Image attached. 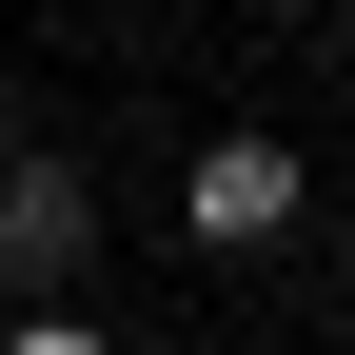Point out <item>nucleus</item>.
<instances>
[{
    "label": "nucleus",
    "mask_w": 355,
    "mask_h": 355,
    "mask_svg": "<svg viewBox=\"0 0 355 355\" xmlns=\"http://www.w3.org/2000/svg\"><path fill=\"white\" fill-rule=\"evenodd\" d=\"M0 277H20V296L99 277V178H79V158H0Z\"/></svg>",
    "instance_id": "f257e3e1"
},
{
    "label": "nucleus",
    "mask_w": 355,
    "mask_h": 355,
    "mask_svg": "<svg viewBox=\"0 0 355 355\" xmlns=\"http://www.w3.org/2000/svg\"><path fill=\"white\" fill-rule=\"evenodd\" d=\"M178 217H198L217 257H257V237H296V139H198V178H178Z\"/></svg>",
    "instance_id": "f03ea898"
},
{
    "label": "nucleus",
    "mask_w": 355,
    "mask_h": 355,
    "mask_svg": "<svg viewBox=\"0 0 355 355\" xmlns=\"http://www.w3.org/2000/svg\"><path fill=\"white\" fill-rule=\"evenodd\" d=\"M0 355H119V336H99V316H60V296H40V316L0 336Z\"/></svg>",
    "instance_id": "7ed1b4c3"
}]
</instances>
